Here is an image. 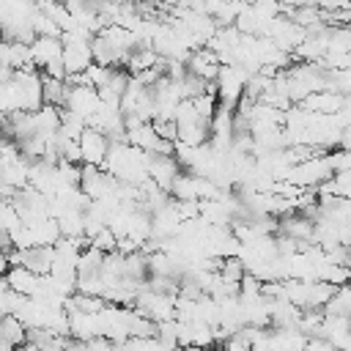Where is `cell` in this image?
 I'll return each instance as SVG.
<instances>
[{"label": "cell", "mask_w": 351, "mask_h": 351, "mask_svg": "<svg viewBox=\"0 0 351 351\" xmlns=\"http://www.w3.org/2000/svg\"><path fill=\"white\" fill-rule=\"evenodd\" d=\"M318 189H324V192H332V195H337V197H346V200H351V170H340V173H335L329 181H324Z\"/></svg>", "instance_id": "2"}, {"label": "cell", "mask_w": 351, "mask_h": 351, "mask_svg": "<svg viewBox=\"0 0 351 351\" xmlns=\"http://www.w3.org/2000/svg\"><path fill=\"white\" fill-rule=\"evenodd\" d=\"M110 143H112V140H110L101 129L85 126L82 134H80V159H82V165H96V167H101L104 159H107Z\"/></svg>", "instance_id": "1"}]
</instances>
